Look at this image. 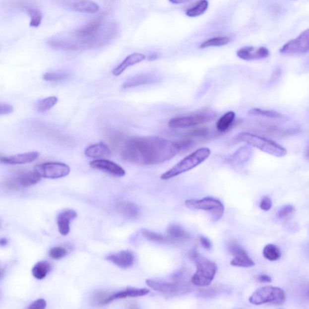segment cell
<instances>
[{"label":"cell","mask_w":309,"mask_h":309,"mask_svg":"<svg viewBox=\"0 0 309 309\" xmlns=\"http://www.w3.org/2000/svg\"><path fill=\"white\" fill-rule=\"evenodd\" d=\"M105 14L69 34L56 36L50 39L53 49L77 51L100 48L109 44L118 35V25L113 22L104 23Z\"/></svg>","instance_id":"obj_1"},{"label":"cell","mask_w":309,"mask_h":309,"mask_svg":"<svg viewBox=\"0 0 309 309\" xmlns=\"http://www.w3.org/2000/svg\"><path fill=\"white\" fill-rule=\"evenodd\" d=\"M180 142L159 136H142L127 140L122 148V159L137 165H157L171 160L182 152Z\"/></svg>","instance_id":"obj_2"},{"label":"cell","mask_w":309,"mask_h":309,"mask_svg":"<svg viewBox=\"0 0 309 309\" xmlns=\"http://www.w3.org/2000/svg\"><path fill=\"white\" fill-rule=\"evenodd\" d=\"M190 259L196 264V271L191 278L194 285L206 287L212 283L218 271L215 263L199 254L196 249H193L189 254Z\"/></svg>","instance_id":"obj_3"},{"label":"cell","mask_w":309,"mask_h":309,"mask_svg":"<svg viewBox=\"0 0 309 309\" xmlns=\"http://www.w3.org/2000/svg\"><path fill=\"white\" fill-rule=\"evenodd\" d=\"M211 154V150L208 147H202L186 156L173 168L161 175L163 180H168L190 171L207 160Z\"/></svg>","instance_id":"obj_4"},{"label":"cell","mask_w":309,"mask_h":309,"mask_svg":"<svg viewBox=\"0 0 309 309\" xmlns=\"http://www.w3.org/2000/svg\"><path fill=\"white\" fill-rule=\"evenodd\" d=\"M237 140L244 142L264 152L276 157H285L287 150L275 141L249 132H242L236 136Z\"/></svg>","instance_id":"obj_5"},{"label":"cell","mask_w":309,"mask_h":309,"mask_svg":"<svg viewBox=\"0 0 309 309\" xmlns=\"http://www.w3.org/2000/svg\"><path fill=\"white\" fill-rule=\"evenodd\" d=\"M286 301V294L282 289L271 286L261 287L249 297V302L254 305H282Z\"/></svg>","instance_id":"obj_6"},{"label":"cell","mask_w":309,"mask_h":309,"mask_svg":"<svg viewBox=\"0 0 309 309\" xmlns=\"http://www.w3.org/2000/svg\"><path fill=\"white\" fill-rule=\"evenodd\" d=\"M186 207L191 210L207 211L210 214L211 221H219L224 216L225 207L219 200L213 197H204L201 199H188L185 202Z\"/></svg>","instance_id":"obj_7"},{"label":"cell","mask_w":309,"mask_h":309,"mask_svg":"<svg viewBox=\"0 0 309 309\" xmlns=\"http://www.w3.org/2000/svg\"><path fill=\"white\" fill-rule=\"evenodd\" d=\"M146 284L154 290L168 295L169 296H180V295L187 293L190 290L189 285L180 279L174 281V282L149 279L146 280Z\"/></svg>","instance_id":"obj_8"},{"label":"cell","mask_w":309,"mask_h":309,"mask_svg":"<svg viewBox=\"0 0 309 309\" xmlns=\"http://www.w3.org/2000/svg\"><path fill=\"white\" fill-rule=\"evenodd\" d=\"M34 171L41 178L58 179L67 176L70 172V168L62 163L47 162L36 166Z\"/></svg>","instance_id":"obj_9"},{"label":"cell","mask_w":309,"mask_h":309,"mask_svg":"<svg viewBox=\"0 0 309 309\" xmlns=\"http://www.w3.org/2000/svg\"><path fill=\"white\" fill-rule=\"evenodd\" d=\"M213 118V114L209 113H200L193 115L178 117L169 121V126L174 129L193 127L207 123Z\"/></svg>","instance_id":"obj_10"},{"label":"cell","mask_w":309,"mask_h":309,"mask_svg":"<svg viewBox=\"0 0 309 309\" xmlns=\"http://www.w3.org/2000/svg\"><path fill=\"white\" fill-rule=\"evenodd\" d=\"M41 177L35 171L22 172L8 179L5 186L9 190H20L37 185Z\"/></svg>","instance_id":"obj_11"},{"label":"cell","mask_w":309,"mask_h":309,"mask_svg":"<svg viewBox=\"0 0 309 309\" xmlns=\"http://www.w3.org/2000/svg\"><path fill=\"white\" fill-rule=\"evenodd\" d=\"M309 31L306 30L297 38L289 41L280 50L284 55L307 54L309 49Z\"/></svg>","instance_id":"obj_12"},{"label":"cell","mask_w":309,"mask_h":309,"mask_svg":"<svg viewBox=\"0 0 309 309\" xmlns=\"http://www.w3.org/2000/svg\"><path fill=\"white\" fill-rule=\"evenodd\" d=\"M228 248L234 256L233 260L231 261V265L241 268H249L254 266V261L236 241H231L228 242Z\"/></svg>","instance_id":"obj_13"},{"label":"cell","mask_w":309,"mask_h":309,"mask_svg":"<svg viewBox=\"0 0 309 309\" xmlns=\"http://www.w3.org/2000/svg\"><path fill=\"white\" fill-rule=\"evenodd\" d=\"M64 5L69 10L83 13H96L100 9L92 0H64Z\"/></svg>","instance_id":"obj_14"},{"label":"cell","mask_w":309,"mask_h":309,"mask_svg":"<svg viewBox=\"0 0 309 309\" xmlns=\"http://www.w3.org/2000/svg\"><path fill=\"white\" fill-rule=\"evenodd\" d=\"M90 166L92 168L100 170L112 175L116 177H123L126 175V172L113 161L105 159H97L91 161Z\"/></svg>","instance_id":"obj_15"},{"label":"cell","mask_w":309,"mask_h":309,"mask_svg":"<svg viewBox=\"0 0 309 309\" xmlns=\"http://www.w3.org/2000/svg\"><path fill=\"white\" fill-rule=\"evenodd\" d=\"M237 55L240 59L245 61L260 60L268 58L269 51L264 47L255 48L254 47L247 46L239 49L237 52Z\"/></svg>","instance_id":"obj_16"},{"label":"cell","mask_w":309,"mask_h":309,"mask_svg":"<svg viewBox=\"0 0 309 309\" xmlns=\"http://www.w3.org/2000/svg\"><path fill=\"white\" fill-rule=\"evenodd\" d=\"M40 154L38 152L24 153L9 157L0 156V163L9 164V165H18L33 162L37 159Z\"/></svg>","instance_id":"obj_17"},{"label":"cell","mask_w":309,"mask_h":309,"mask_svg":"<svg viewBox=\"0 0 309 309\" xmlns=\"http://www.w3.org/2000/svg\"><path fill=\"white\" fill-rule=\"evenodd\" d=\"M107 260L121 268H129L134 263V256L129 250H122L108 256Z\"/></svg>","instance_id":"obj_18"},{"label":"cell","mask_w":309,"mask_h":309,"mask_svg":"<svg viewBox=\"0 0 309 309\" xmlns=\"http://www.w3.org/2000/svg\"><path fill=\"white\" fill-rule=\"evenodd\" d=\"M159 77L154 74H144L136 75V76L127 79L123 84L124 89H128L138 87V86L153 84L160 82Z\"/></svg>","instance_id":"obj_19"},{"label":"cell","mask_w":309,"mask_h":309,"mask_svg":"<svg viewBox=\"0 0 309 309\" xmlns=\"http://www.w3.org/2000/svg\"><path fill=\"white\" fill-rule=\"evenodd\" d=\"M77 214L76 211L67 210L61 212L58 218V226L59 232L62 236L68 235L70 231V222L76 219Z\"/></svg>","instance_id":"obj_20"},{"label":"cell","mask_w":309,"mask_h":309,"mask_svg":"<svg viewBox=\"0 0 309 309\" xmlns=\"http://www.w3.org/2000/svg\"><path fill=\"white\" fill-rule=\"evenodd\" d=\"M146 57L145 55L138 53H134L128 56L125 59L120 63L118 66L113 69V74L114 76H119L124 73L127 68L135 65L145 60Z\"/></svg>","instance_id":"obj_21"},{"label":"cell","mask_w":309,"mask_h":309,"mask_svg":"<svg viewBox=\"0 0 309 309\" xmlns=\"http://www.w3.org/2000/svg\"><path fill=\"white\" fill-rule=\"evenodd\" d=\"M150 293V290L146 288H129L126 290L118 292L108 297L107 304L113 302L114 300L126 299V298H134L145 296Z\"/></svg>","instance_id":"obj_22"},{"label":"cell","mask_w":309,"mask_h":309,"mask_svg":"<svg viewBox=\"0 0 309 309\" xmlns=\"http://www.w3.org/2000/svg\"><path fill=\"white\" fill-rule=\"evenodd\" d=\"M85 154L92 158L109 157L111 155V150L107 144L99 143L88 147L85 150Z\"/></svg>","instance_id":"obj_23"},{"label":"cell","mask_w":309,"mask_h":309,"mask_svg":"<svg viewBox=\"0 0 309 309\" xmlns=\"http://www.w3.org/2000/svg\"><path fill=\"white\" fill-rule=\"evenodd\" d=\"M116 210L120 214L130 219L137 218L140 213V210L137 206L133 203L126 201L118 202L116 205Z\"/></svg>","instance_id":"obj_24"},{"label":"cell","mask_w":309,"mask_h":309,"mask_svg":"<svg viewBox=\"0 0 309 309\" xmlns=\"http://www.w3.org/2000/svg\"><path fill=\"white\" fill-rule=\"evenodd\" d=\"M236 119V113L234 111H228L221 117L217 122L216 129L220 132H225L232 127Z\"/></svg>","instance_id":"obj_25"},{"label":"cell","mask_w":309,"mask_h":309,"mask_svg":"<svg viewBox=\"0 0 309 309\" xmlns=\"http://www.w3.org/2000/svg\"><path fill=\"white\" fill-rule=\"evenodd\" d=\"M23 8L26 10L28 15L30 16V26L38 27L40 26L43 19V14L37 7L30 5H23Z\"/></svg>","instance_id":"obj_26"},{"label":"cell","mask_w":309,"mask_h":309,"mask_svg":"<svg viewBox=\"0 0 309 309\" xmlns=\"http://www.w3.org/2000/svg\"><path fill=\"white\" fill-rule=\"evenodd\" d=\"M168 235L175 241H185L189 239L187 233L180 225L176 224L170 225L167 230Z\"/></svg>","instance_id":"obj_27"},{"label":"cell","mask_w":309,"mask_h":309,"mask_svg":"<svg viewBox=\"0 0 309 309\" xmlns=\"http://www.w3.org/2000/svg\"><path fill=\"white\" fill-rule=\"evenodd\" d=\"M50 265L46 261H40L36 264L32 269V274L38 280H43L45 278L50 271Z\"/></svg>","instance_id":"obj_28"},{"label":"cell","mask_w":309,"mask_h":309,"mask_svg":"<svg viewBox=\"0 0 309 309\" xmlns=\"http://www.w3.org/2000/svg\"><path fill=\"white\" fill-rule=\"evenodd\" d=\"M208 7L207 0H200L195 5L186 10V15L189 17H197L204 14L207 11Z\"/></svg>","instance_id":"obj_29"},{"label":"cell","mask_w":309,"mask_h":309,"mask_svg":"<svg viewBox=\"0 0 309 309\" xmlns=\"http://www.w3.org/2000/svg\"><path fill=\"white\" fill-rule=\"evenodd\" d=\"M263 255L264 257L269 261H277L281 257L280 249L274 244H268L264 247Z\"/></svg>","instance_id":"obj_30"},{"label":"cell","mask_w":309,"mask_h":309,"mask_svg":"<svg viewBox=\"0 0 309 309\" xmlns=\"http://www.w3.org/2000/svg\"><path fill=\"white\" fill-rule=\"evenodd\" d=\"M250 116L263 117V118L272 119H277L281 118V114L276 111L271 110H265L260 108H252L248 111Z\"/></svg>","instance_id":"obj_31"},{"label":"cell","mask_w":309,"mask_h":309,"mask_svg":"<svg viewBox=\"0 0 309 309\" xmlns=\"http://www.w3.org/2000/svg\"><path fill=\"white\" fill-rule=\"evenodd\" d=\"M230 42V39L226 37H219L211 38L200 44V49H206L211 47H222L227 45Z\"/></svg>","instance_id":"obj_32"},{"label":"cell","mask_w":309,"mask_h":309,"mask_svg":"<svg viewBox=\"0 0 309 309\" xmlns=\"http://www.w3.org/2000/svg\"><path fill=\"white\" fill-rule=\"evenodd\" d=\"M252 150L249 147H242L236 151L232 158L233 163H241L249 160L251 155Z\"/></svg>","instance_id":"obj_33"},{"label":"cell","mask_w":309,"mask_h":309,"mask_svg":"<svg viewBox=\"0 0 309 309\" xmlns=\"http://www.w3.org/2000/svg\"><path fill=\"white\" fill-rule=\"evenodd\" d=\"M58 102V99L57 97L52 96L47 97L46 99H42L38 103L37 105V110L39 113H44L48 111Z\"/></svg>","instance_id":"obj_34"},{"label":"cell","mask_w":309,"mask_h":309,"mask_svg":"<svg viewBox=\"0 0 309 309\" xmlns=\"http://www.w3.org/2000/svg\"><path fill=\"white\" fill-rule=\"evenodd\" d=\"M142 235H143L144 238L149 241L158 242V243L161 244L171 243V241L170 239L159 235V234L151 232V231L143 230L142 231Z\"/></svg>","instance_id":"obj_35"},{"label":"cell","mask_w":309,"mask_h":309,"mask_svg":"<svg viewBox=\"0 0 309 309\" xmlns=\"http://www.w3.org/2000/svg\"><path fill=\"white\" fill-rule=\"evenodd\" d=\"M68 78V75L62 72H47L43 76L44 80L47 82H61Z\"/></svg>","instance_id":"obj_36"},{"label":"cell","mask_w":309,"mask_h":309,"mask_svg":"<svg viewBox=\"0 0 309 309\" xmlns=\"http://www.w3.org/2000/svg\"><path fill=\"white\" fill-rule=\"evenodd\" d=\"M296 211L295 207L292 205H286L281 208L277 212V217L280 219L289 218Z\"/></svg>","instance_id":"obj_37"},{"label":"cell","mask_w":309,"mask_h":309,"mask_svg":"<svg viewBox=\"0 0 309 309\" xmlns=\"http://www.w3.org/2000/svg\"><path fill=\"white\" fill-rule=\"evenodd\" d=\"M50 257L55 260H59L67 255V250L62 247H52L49 253Z\"/></svg>","instance_id":"obj_38"},{"label":"cell","mask_w":309,"mask_h":309,"mask_svg":"<svg viewBox=\"0 0 309 309\" xmlns=\"http://www.w3.org/2000/svg\"><path fill=\"white\" fill-rule=\"evenodd\" d=\"M223 289L216 287V288H211L207 289H202L200 292V296L204 297H213L218 296L221 293Z\"/></svg>","instance_id":"obj_39"},{"label":"cell","mask_w":309,"mask_h":309,"mask_svg":"<svg viewBox=\"0 0 309 309\" xmlns=\"http://www.w3.org/2000/svg\"><path fill=\"white\" fill-rule=\"evenodd\" d=\"M272 207V200L268 196H264L261 199L260 207L263 211H268L271 209Z\"/></svg>","instance_id":"obj_40"},{"label":"cell","mask_w":309,"mask_h":309,"mask_svg":"<svg viewBox=\"0 0 309 309\" xmlns=\"http://www.w3.org/2000/svg\"><path fill=\"white\" fill-rule=\"evenodd\" d=\"M109 296V295L106 292H100L95 294V300L99 305H107V300Z\"/></svg>","instance_id":"obj_41"},{"label":"cell","mask_w":309,"mask_h":309,"mask_svg":"<svg viewBox=\"0 0 309 309\" xmlns=\"http://www.w3.org/2000/svg\"><path fill=\"white\" fill-rule=\"evenodd\" d=\"M47 303L45 300L39 299L30 305L27 309H44L46 308Z\"/></svg>","instance_id":"obj_42"},{"label":"cell","mask_w":309,"mask_h":309,"mask_svg":"<svg viewBox=\"0 0 309 309\" xmlns=\"http://www.w3.org/2000/svg\"><path fill=\"white\" fill-rule=\"evenodd\" d=\"M12 105L6 104H0V115H6L13 112Z\"/></svg>","instance_id":"obj_43"},{"label":"cell","mask_w":309,"mask_h":309,"mask_svg":"<svg viewBox=\"0 0 309 309\" xmlns=\"http://www.w3.org/2000/svg\"><path fill=\"white\" fill-rule=\"evenodd\" d=\"M199 242L201 246L204 247V248L210 250L212 247V244L211 241L207 238L204 236H201L199 238Z\"/></svg>","instance_id":"obj_44"},{"label":"cell","mask_w":309,"mask_h":309,"mask_svg":"<svg viewBox=\"0 0 309 309\" xmlns=\"http://www.w3.org/2000/svg\"><path fill=\"white\" fill-rule=\"evenodd\" d=\"M257 280L258 282L263 283H271L272 282V278L271 277L269 276L268 275L266 274H261L258 275Z\"/></svg>","instance_id":"obj_45"},{"label":"cell","mask_w":309,"mask_h":309,"mask_svg":"<svg viewBox=\"0 0 309 309\" xmlns=\"http://www.w3.org/2000/svg\"><path fill=\"white\" fill-rule=\"evenodd\" d=\"M158 57V55L157 53H152L149 55L148 60L150 61H155L157 59Z\"/></svg>","instance_id":"obj_46"},{"label":"cell","mask_w":309,"mask_h":309,"mask_svg":"<svg viewBox=\"0 0 309 309\" xmlns=\"http://www.w3.org/2000/svg\"><path fill=\"white\" fill-rule=\"evenodd\" d=\"M170 1L172 2V3L175 4H181L185 3V2H187L188 0H169Z\"/></svg>","instance_id":"obj_47"},{"label":"cell","mask_w":309,"mask_h":309,"mask_svg":"<svg viewBox=\"0 0 309 309\" xmlns=\"http://www.w3.org/2000/svg\"><path fill=\"white\" fill-rule=\"evenodd\" d=\"M8 244V241L7 239L5 238H1L0 239V246L5 247L7 246Z\"/></svg>","instance_id":"obj_48"},{"label":"cell","mask_w":309,"mask_h":309,"mask_svg":"<svg viewBox=\"0 0 309 309\" xmlns=\"http://www.w3.org/2000/svg\"><path fill=\"white\" fill-rule=\"evenodd\" d=\"M4 269L0 268V279H1V278L4 276Z\"/></svg>","instance_id":"obj_49"}]
</instances>
